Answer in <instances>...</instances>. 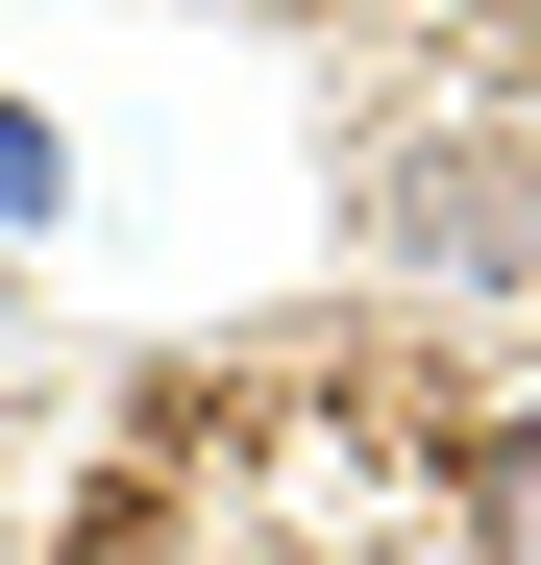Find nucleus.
Segmentation results:
<instances>
[{
	"instance_id": "1",
	"label": "nucleus",
	"mask_w": 541,
	"mask_h": 565,
	"mask_svg": "<svg viewBox=\"0 0 541 565\" xmlns=\"http://www.w3.org/2000/svg\"><path fill=\"white\" fill-rule=\"evenodd\" d=\"M370 222H394V270H443V296H517L541 270V172H517V124H418L370 172Z\"/></svg>"
},
{
	"instance_id": "2",
	"label": "nucleus",
	"mask_w": 541,
	"mask_h": 565,
	"mask_svg": "<svg viewBox=\"0 0 541 565\" xmlns=\"http://www.w3.org/2000/svg\"><path fill=\"white\" fill-rule=\"evenodd\" d=\"M468 516H492V541L541 565V418H492V467H468Z\"/></svg>"
},
{
	"instance_id": "3",
	"label": "nucleus",
	"mask_w": 541,
	"mask_h": 565,
	"mask_svg": "<svg viewBox=\"0 0 541 565\" xmlns=\"http://www.w3.org/2000/svg\"><path fill=\"white\" fill-rule=\"evenodd\" d=\"M50 198H74V172H50V124L0 99V222H50Z\"/></svg>"
}]
</instances>
